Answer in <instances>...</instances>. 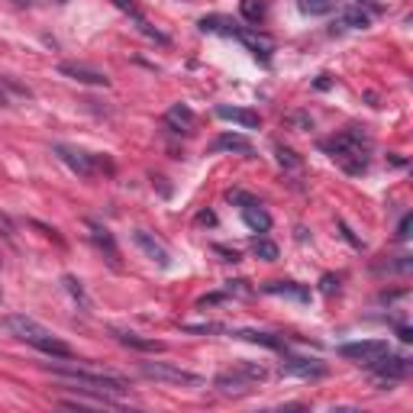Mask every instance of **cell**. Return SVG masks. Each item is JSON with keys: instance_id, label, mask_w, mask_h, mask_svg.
Listing matches in <instances>:
<instances>
[{"instance_id": "1", "label": "cell", "mask_w": 413, "mask_h": 413, "mask_svg": "<svg viewBox=\"0 0 413 413\" xmlns=\"http://www.w3.org/2000/svg\"><path fill=\"white\" fill-rule=\"evenodd\" d=\"M323 152H329V159L343 168V171H349V175H361V171L368 168L371 139H368V132L361 130V126H349L345 132H339V136H333V139H326Z\"/></svg>"}, {"instance_id": "2", "label": "cell", "mask_w": 413, "mask_h": 413, "mask_svg": "<svg viewBox=\"0 0 413 413\" xmlns=\"http://www.w3.org/2000/svg\"><path fill=\"white\" fill-rule=\"evenodd\" d=\"M3 329H7L10 336H17L20 343L33 345V349L45 352V355H52V359H71L68 345H65L59 336H52V329H45L42 323H36L26 313H7V317H3Z\"/></svg>"}, {"instance_id": "3", "label": "cell", "mask_w": 413, "mask_h": 413, "mask_svg": "<svg viewBox=\"0 0 413 413\" xmlns=\"http://www.w3.org/2000/svg\"><path fill=\"white\" fill-rule=\"evenodd\" d=\"M49 368H52L59 378L68 381L71 391L88 394V397H110V400H116V397H123L126 391H130L126 381L110 378V375H94V371L78 368V365H49Z\"/></svg>"}, {"instance_id": "4", "label": "cell", "mask_w": 413, "mask_h": 413, "mask_svg": "<svg viewBox=\"0 0 413 413\" xmlns=\"http://www.w3.org/2000/svg\"><path fill=\"white\" fill-rule=\"evenodd\" d=\"M265 378H268L265 365H258V361H239L236 368L220 371L217 381H213V387H217L223 397H246V394H252Z\"/></svg>"}, {"instance_id": "5", "label": "cell", "mask_w": 413, "mask_h": 413, "mask_svg": "<svg viewBox=\"0 0 413 413\" xmlns=\"http://www.w3.org/2000/svg\"><path fill=\"white\" fill-rule=\"evenodd\" d=\"M139 371L146 375V378L165 381V384H181V387H201L203 384L201 375L185 371V368H175V365H168V361H142Z\"/></svg>"}, {"instance_id": "6", "label": "cell", "mask_w": 413, "mask_h": 413, "mask_svg": "<svg viewBox=\"0 0 413 413\" xmlns=\"http://www.w3.org/2000/svg\"><path fill=\"white\" fill-rule=\"evenodd\" d=\"M387 352V343L384 339H365V343H345L339 345V355L349 361H355V365H365V368H371L375 361L381 359Z\"/></svg>"}, {"instance_id": "7", "label": "cell", "mask_w": 413, "mask_h": 413, "mask_svg": "<svg viewBox=\"0 0 413 413\" xmlns=\"http://www.w3.org/2000/svg\"><path fill=\"white\" fill-rule=\"evenodd\" d=\"M371 371H375V381H381V384H394V381H404L407 375H410V359L384 352V355L371 365Z\"/></svg>"}, {"instance_id": "8", "label": "cell", "mask_w": 413, "mask_h": 413, "mask_svg": "<svg viewBox=\"0 0 413 413\" xmlns=\"http://www.w3.org/2000/svg\"><path fill=\"white\" fill-rule=\"evenodd\" d=\"M52 152L71 168V171H75V175H81V178H91L97 171V165H100L94 155H88L84 149H75V146H65V142H55Z\"/></svg>"}, {"instance_id": "9", "label": "cell", "mask_w": 413, "mask_h": 413, "mask_svg": "<svg viewBox=\"0 0 413 413\" xmlns=\"http://www.w3.org/2000/svg\"><path fill=\"white\" fill-rule=\"evenodd\" d=\"M59 75L78 81V84H94V88H107L110 84V78L100 68H91V65H81V62H62L59 65Z\"/></svg>"}, {"instance_id": "10", "label": "cell", "mask_w": 413, "mask_h": 413, "mask_svg": "<svg viewBox=\"0 0 413 413\" xmlns=\"http://www.w3.org/2000/svg\"><path fill=\"white\" fill-rule=\"evenodd\" d=\"M132 242H136V249H139V252L146 255L149 262L159 265V268H168V265H171V255H168V249L162 246V242L152 236V233H146V229H136V233H132Z\"/></svg>"}, {"instance_id": "11", "label": "cell", "mask_w": 413, "mask_h": 413, "mask_svg": "<svg viewBox=\"0 0 413 413\" xmlns=\"http://www.w3.org/2000/svg\"><path fill=\"white\" fill-rule=\"evenodd\" d=\"M288 375H297V378H307V381H317V378H326L329 368H326V361L320 359H288L281 365Z\"/></svg>"}, {"instance_id": "12", "label": "cell", "mask_w": 413, "mask_h": 413, "mask_svg": "<svg viewBox=\"0 0 413 413\" xmlns=\"http://www.w3.org/2000/svg\"><path fill=\"white\" fill-rule=\"evenodd\" d=\"M239 42L246 45L249 52L255 55V59H262V62H272V52H274V42L268 39V36H262V33H255V29H239V36H236Z\"/></svg>"}, {"instance_id": "13", "label": "cell", "mask_w": 413, "mask_h": 413, "mask_svg": "<svg viewBox=\"0 0 413 413\" xmlns=\"http://www.w3.org/2000/svg\"><path fill=\"white\" fill-rule=\"evenodd\" d=\"M88 229H91L94 246L100 249V252H107V262L114 265V268H120V249H116V242H114V233H110L107 226H100V223H94V220L88 223Z\"/></svg>"}, {"instance_id": "14", "label": "cell", "mask_w": 413, "mask_h": 413, "mask_svg": "<svg viewBox=\"0 0 413 413\" xmlns=\"http://www.w3.org/2000/svg\"><path fill=\"white\" fill-rule=\"evenodd\" d=\"M217 116H220V120H229V123L246 126V130H258V123H262L255 110H242V107H226V104L217 107Z\"/></svg>"}, {"instance_id": "15", "label": "cell", "mask_w": 413, "mask_h": 413, "mask_svg": "<svg viewBox=\"0 0 413 413\" xmlns=\"http://www.w3.org/2000/svg\"><path fill=\"white\" fill-rule=\"evenodd\" d=\"M210 152H239V155H252V142L236 132H223L210 142Z\"/></svg>"}, {"instance_id": "16", "label": "cell", "mask_w": 413, "mask_h": 413, "mask_svg": "<svg viewBox=\"0 0 413 413\" xmlns=\"http://www.w3.org/2000/svg\"><path fill=\"white\" fill-rule=\"evenodd\" d=\"M165 126L171 132H191L194 130V110L191 107H185V104H175L165 114Z\"/></svg>"}, {"instance_id": "17", "label": "cell", "mask_w": 413, "mask_h": 413, "mask_svg": "<svg viewBox=\"0 0 413 413\" xmlns=\"http://www.w3.org/2000/svg\"><path fill=\"white\" fill-rule=\"evenodd\" d=\"M262 290H265V294H278V297L300 300V304H307V300H310V290L304 288V284H294V281H268Z\"/></svg>"}, {"instance_id": "18", "label": "cell", "mask_w": 413, "mask_h": 413, "mask_svg": "<svg viewBox=\"0 0 413 413\" xmlns=\"http://www.w3.org/2000/svg\"><path fill=\"white\" fill-rule=\"evenodd\" d=\"M242 223H246L252 233H268V229H272V217H268V210H265L262 203L242 207Z\"/></svg>"}, {"instance_id": "19", "label": "cell", "mask_w": 413, "mask_h": 413, "mask_svg": "<svg viewBox=\"0 0 413 413\" xmlns=\"http://www.w3.org/2000/svg\"><path fill=\"white\" fill-rule=\"evenodd\" d=\"M201 29L203 33H220V36H233V39H236L242 26H239L236 20H229V17H203Z\"/></svg>"}, {"instance_id": "20", "label": "cell", "mask_w": 413, "mask_h": 413, "mask_svg": "<svg viewBox=\"0 0 413 413\" xmlns=\"http://www.w3.org/2000/svg\"><path fill=\"white\" fill-rule=\"evenodd\" d=\"M114 336L123 345H130V349H139V352H162V349H165V345L155 343V339H142L139 333H130V329H114Z\"/></svg>"}, {"instance_id": "21", "label": "cell", "mask_w": 413, "mask_h": 413, "mask_svg": "<svg viewBox=\"0 0 413 413\" xmlns=\"http://www.w3.org/2000/svg\"><path fill=\"white\" fill-rule=\"evenodd\" d=\"M233 336L249 339V343H258V345H268V349H281L284 345V339H278V336H272V333H258V329H236Z\"/></svg>"}, {"instance_id": "22", "label": "cell", "mask_w": 413, "mask_h": 413, "mask_svg": "<svg viewBox=\"0 0 413 413\" xmlns=\"http://www.w3.org/2000/svg\"><path fill=\"white\" fill-rule=\"evenodd\" d=\"M252 252L258 255V258H262V262H278V255H281V249L274 246L272 239H265V236H258L252 242Z\"/></svg>"}, {"instance_id": "23", "label": "cell", "mask_w": 413, "mask_h": 413, "mask_svg": "<svg viewBox=\"0 0 413 413\" xmlns=\"http://www.w3.org/2000/svg\"><path fill=\"white\" fill-rule=\"evenodd\" d=\"M62 284H65V290H68L71 297H75V300L81 304V310H88V307H91L88 294H84V288H81V281L75 278V274H65V278H62Z\"/></svg>"}, {"instance_id": "24", "label": "cell", "mask_w": 413, "mask_h": 413, "mask_svg": "<svg viewBox=\"0 0 413 413\" xmlns=\"http://www.w3.org/2000/svg\"><path fill=\"white\" fill-rule=\"evenodd\" d=\"M239 13H242V20H249V23H258V20L265 17V3L262 0H242V3H239Z\"/></svg>"}, {"instance_id": "25", "label": "cell", "mask_w": 413, "mask_h": 413, "mask_svg": "<svg viewBox=\"0 0 413 413\" xmlns=\"http://www.w3.org/2000/svg\"><path fill=\"white\" fill-rule=\"evenodd\" d=\"M343 26L365 29V26H368V13H361V10H345V13H343Z\"/></svg>"}, {"instance_id": "26", "label": "cell", "mask_w": 413, "mask_h": 413, "mask_svg": "<svg viewBox=\"0 0 413 413\" xmlns=\"http://www.w3.org/2000/svg\"><path fill=\"white\" fill-rule=\"evenodd\" d=\"M274 155H278V162H281L284 168H290V171H297L300 168V159L290 149H284V146H274Z\"/></svg>"}, {"instance_id": "27", "label": "cell", "mask_w": 413, "mask_h": 413, "mask_svg": "<svg viewBox=\"0 0 413 413\" xmlns=\"http://www.w3.org/2000/svg\"><path fill=\"white\" fill-rule=\"evenodd\" d=\"M300 10L304 13H326V10H333V0H300Z\"/></svg>"}, {"instance_id": "28", "label": "cell", "mask_w": 413, "mask_h": 413, "mask_svg": "<svg viewBox=\"0 0 413 413\" xmlns=\"http://www.w3.org/2000/svg\"><path fill=\"white\" fill-rule=\"evenodd\" d=\"M187 333H226V326L220 323H187Z\"/></svg>"}, {"instance_id": "29", "label": "cell", "mask_w": 413, "mask_h": 413, "mask_svg": "<svg viewBox=\"0 0 413 413\" xmlns=\"http://www.w3.org/2000/svg\"><path fill=\"white\" fill-rule=\"evenodd\" d=\"M288 120L294 126H300V130H313V116H310V114H290Z\"/></svg>"}, {"instance_id": "30", "label": "cell", "mask_w": 413, "mask_h": 413, "mask_svg": "<svg viewBox=\"0 0 413 413\" xmlns=\"http://www.w3.org/2000/svg\"><path fill=\"white\" fill-rule=\"evenodd\" d=\"M229 201L249 207V203H258V197H252V194H246V191H229Z\"/></svg>"}, {"instance_id": "31", "label": "cell", "mask_w": 413, "mask_h": 413, "mask_svg": "<svg viewBox=\"0 0 413 413\" xmlns=\"http://www.w3.org/2000/svg\"><path fill=\"white\" fill-rule=\"evenodd\" d=\"M114 3L123 10V13H130V17H142V13H139V3H136V0H114Z\"/></svg>"}, {"instance_id": "32", "label": "cell", "mask_w": 413, "mask_h": 413, "mask_svg": "<svg viewBox=\"0 0 413 413\" xmlns=\"http://www.w3.org/2000/svg\"><path fill=\"white\" fill-rule=\"evenodd\" d=\"M320 290H323V294H336V290H339V278H333V274H326L323 281H320Z\"/></svg>"}, {"instance_id": "33", "label": "cell", "mask_w": 413, "mask_h": 413, "mask_svg": "<svg viewBox=\"0 0 413 413\" xmlns=\"http://www.w3.org/2000/svg\"><path fill=\"white\" fill-rule=\"evenodd\" d=\"M410 226H413V217L407 213L404 220H400V226H397V239H407V236H410Z\"/></svg>"}, {"instance_id": "34", "label": "cell", "mask_w": 413, "mask_h": 413, "mask_svg": "<svg viewBox=\"0 0 413 413\" xmlns=\"http://www.w3.org/2000/svg\"><path fill=\"white\" fill-rule=\"evenodd\" d=\"M339 229H343V236H345V239H349L352 246H355V249H361V239H355V233H352V229H349V226H345V223H343V220H339Z\"/></svg>"}, {"instance_id": "35", "label": "cell", "mask_w": 413, "mask_h": 413, "mask_svg": "<svg viewBox=\"0 0 413 413\" xmlns=\"http://www.w3.org/2000/svg\"><path fill=\"white\" fill-rule=\"evenodd\" d=\"M213 252L226 255V262H239V252H236V249H233V252H229V249H223V246H213Z\"/></svg>"}, {"instance_id": "36", "label": "cell", "mask_w": 413, "mask_h": 413, "mask_svg": "<svg viewBox=\"0 0 413 413\" xmlns=\"http://www.w3.org/2000/svg\"><path fill=\"white\" fill-rule=\"evenodd\" d=\"M397 336H400L404 343H410V339H413V333H410V329H407V326H397Z\"/></svg>"}, {"instance_id": "37", "label": "cell", "mask_w": 413, "mask_h": 413, "mask_svg": "<svg viewBox=\"0 0 413 413\" xmlns=\"http://www.w3.org/2000/svg\"><path fill=\"white\" fill-rule=\"evenodd\" d=\"M197 220H201V223H217V217H213V213H201Z\"/></svg>"}, {"instance_id": "38", "label": "cell", "mask_w": 413, "mask_h": 413, "mask_svg": "<svg viewBox=\"0 0 413 413\" xmlns=\"http://www.w3.org/2000/svg\"><path fill=\"white\" fill-rule=\"evenodd\" d=\"M359 3H368V7L375 10V13H378V10H381V3H378V0H359Z\"/></svg>"}, {"instance_id": "39", "label": "cell", "mask_w": 413, "mask_h": 413, "mask_svg": "<svg viewBox=\"0 0 413 413\" xmlns=\"http://www.w3.org/2000/svg\"><path fill=\"white\" fill-rule=\"evenodd\" d=\"M10 3H17V7H26L29 0H10Z\"/></svg>"}]
</instances>
